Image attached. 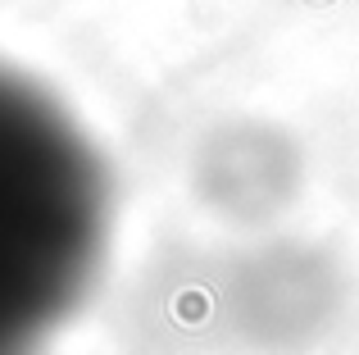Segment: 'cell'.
Listing matches in <instances>:
<instances>
[{"mask_svg":"<svg viewBox=\"0 0 359 355\" xmlns=\"http://www.w3.org/2000/svg\"><path fill=\"white\" fill-rule=\"evenodd\" d=\"M109 173L78 119L0 64V355H36L91 292Z\"/></svg>","mask_w":359,"mask_h":355,"instance_id":"6da1fadb","label":"cell"}]
</instances>
